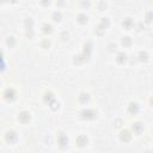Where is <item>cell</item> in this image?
<instances>
[{
  "instance_id": "6da1fadb",
  "label": "cell",
  "mask_w": 153,
  "mask_h": 153,
  "mask_svg": "<svg viewBox=\"0 0 153 153\" xmlns=\"http://www.w3.org/2000/svg\"><path fill=\"white\" fill-rule=\"evenodd\" d=\"M79 115L85 121H93L97 118V111L94 109H82Z\"/></svg>"
},
{
  "instance_id": "7a4b0ae2",
  "label": "cell",
  "mask_w": 153,
  "mask_h": 153,
  "mask_svg": "<svg viewBox=\"0 0 153 153\" xmlns=\"http://www.w3.org/2000/svg\"><path fill=\"white\" fill-rule=\"evenodd\" d=\"M2 96H4V99H5V100H7V102H13V100L17 98V91H16L14 88H12V87H7V88L4 91Z\"/></svg>"
},
{
  "instance_id": "3957f363",
  "label": "cell",
  "mask_w": 153,
  "mask_h": 153,
  "mask_svg": "<svg viewBox=\"0 0 153 153\" xmlns=\"http://www.w3.org/2000/svg\"><path fill=\"white\" fill-rule=\"evenodd\" d=\"M4 139L7 143H16L18 141V134H17L16 130H7L5 133Z\"/></svg>"
},
{
  "instance_id": "277c9868",
  "label": "cell",
  "mask_w": 153,
  "mask_h": 153,
  "mask_svg": "<svg viewBox=\"0 0 153 153\" xmlns=\"http://www.w3.org/2000/svg\"><path fill=\"white\" fill-rule=\"evenodd\" d=\"M56 140H57V145H59L60 148H66V147L68 146V136H67L63 131L57 133Z\"/></svg>"
},
{
  "instance_id": "5b68a950",
  "label": "cell",
  "mask_w": 153,
  "mask_h": 153,
  "mask_svg": "<svg viewBox=\"0 0 153 153\" xmlns=\"http://www.w3.org/2000/svg\"><path fill=\"white\" fill-rule=\"evenodd\" d=\"M30 120H31V114L29 112V111H20L19 114H18V121L20 122V123H23V124H26V123H29L30 122Z\"/></svg>"
},
{
  "instance_id": "8992f818",
  "label": "cell",
  "mask_w": 153,
  "mask_h": 153,
  "mask_svg": "<svg viewBox=\"0 0 153 153\" xmlns=\"http://www.w3.org/2000/svg\"><path fill=\"white\" fill-rule=\"evenodd\" d=\"M75 143H76L78 147H85V146H87V143H88V137H87L86 135L80 134V135L76 136Z\"/></svg>"
},
{
  "instance_id": "52a82bcc",
  "label": "cell",
  "mask_w": 153,
  "mask_h": 153,
  "mask_svg": "<svg viewBox=\"0 0 153 153\" xmlns=\"http://www.w3.org/2000/svg\"><path fill=\"white\" fill-rule=\"evenodd\" d=\"M87 61H88V59L82 53L78 54V55H74V57H73V63L76 65V66H80V65H82V63H85Z\"/></svg>"
},
{
  "instance_id": "ba28073f",
  "label": "cell",
  "mask_w": 153,
  "mask_h": 153,
  "mask_svg": "<svg viewBox=\"0 0 153 153\" xmlns=\"http://www.w3.org/2000/svg\"><path fill=\"white\" fill-rule=\"evenodd\" d=\"M92 50H93V44L90 42V41H87L85 44H84V49H82V54L90 60V57H91V53H92Z\"/></svg>"
},
{
  "instance_id": "9c48e42d",
  "label": "cell",
  "mask_w": 153,
  "mask_h": 153,
  "mask_svg": "<svg viewBox=\"0 0 153 153\" xmlns=\"http://www.w3.org/2000/svg\"><path fill=\"white\" fill-rule=\"evenodd\" d=\"M120 140L122 142H129L131 140V133L128 129H123L120 133Z\"/></svg>"
},
{
  "instance_id": "30bf717a",
  "label": "cell",
  "mask_w": 153,
  "mask_h": 153,
  "mask_svg": "<svg viewBox=\"0 0 153 153\" xmlns=\"http://www.w3.org/2000/svg\"><path fill=\"white\" fill-rule=\"evenodd\" d=\"M54 100H55V94H54L51 91H45L44 94H43V102L49 105V104H50L51 102H54Z\"/></svg>"
},
{
  "instance_id": "8fae6325",
  "label": "cell",
  "mask_w": 153,
  "mask_h": 153,
  "mask_svg": "<svg viewBox=\"0 0 153 153\" xmlns=\"http://www.w3.org/2000/svg\"><path fill=\"white\" fill-rule=\"evenodd\" d=\"M131 130L134 131V134L136 135H140L142 131H143V124L141 122H134L131 124Z\"/></svg>"
},
{
  "instance_id": "7c38bea8",
  "label": "cell",
  "mask_w": 153,
  "mask_h": 153,
  "mask_svg": "<svg viewBox=\"0 0 153 153\" xmlns=\"http://www.w3.org/2000/svg\"><path fill=\"white\" fill-rule=\"evenodd\" d=\"M139 110H140V108H139V104L137 103H135V102H130L129 103V105H128V112L130 115H136L139 112Z\"/></svg>"
},
{
  "instance_id": "4fadbf2b",
  "label": "cell",
  "mask_w": 153,
  "mask_h": 153,
  "mask_svg": "<svg viewBox=\"0 0 153 153\" xmlns=\"http://www.w3.org/2000/svg\"><path fill=\"white\" fill-rule=\"evenodd\" d=\"M127 60H128V56H127V54L124 51H120L117 54V56H116V62L120 63V65H124L127 62Z\"/></svg>"
},
{
  "instance_id": "5bb4252c",
  "label": "cell",
  "mask_w": 153,
  "mask_h": 153,
  "mask_svg": "<svg viewBox=\"0 0 153 153\" xmlns=\"http://www.w3.org/2000/svg\"><path fill=\"white\" fill-rule=\"evenodd\" d=\"M135 25V23H134V20L131 19V18H124V20L122 22V26L126 29V30H130L133 26Z\"/></svg>"
},
{
  "instance_id": "9a60e30c",
  "label": "cell",
  "mask_w": 153,
  "mask_h": 153,
  "mask_svg": "<svg viewBox=\"0 0 153 153\" xmlns=\"http://www.w3.org/2000/svg\"><path fill=\"white\" fill-rule=\"evenodd\" d=\"M41 30H42L43 33L50 35V33L53 32V26H51V24H49V23H42V24H41Z\"/></svg>"
},
{
  "instance_id": "2e32d148",
  "label": "cell",
  "mask_w": 153,
  "mask_h": 153,
  "mask_svg": "<svg viewBox=\"0 0 153 153\" xmlns=\"http://www.w3.org/2000/svg\"><path fill=\"white\" fill-rule=\"evenodd\" d=\"M78 99H79V102H80L81 104H86V103L90 102L91 96H90V93H87V92H81V93L79 94Z\"/></svg>"
},
{
  "instance_id": "e0dca14e",
  "label": "cell",
  "mask_w": 153,
  "mask_h": 153,
  "mask_svg": "<svg viewBox=\"0 0 153 153\" xmlns=\"http://www.w3.org/2000/svg\"><path fill=\"white\" fill-rule=\"evenodd\" d=\"M148 59H149V55H148V53H147L146 50H140V51H139V54H137V60H139L140 62H147Z\"/></svg>"
},
{
  "instance_id": "ac0fdd59",
  "label": "cell",
  "mask_w": 153,
  "mask_h": 153,
  "mask_svg": "<svg viewBox=\"0 0 153 153\" xmlns=\"http://www.w3.org/2000/svg\"><path fill=\"white\" fill-rule=\"evenodd\" d=\"M23 25H24V29H25L26 31L33 30V20H32L31 18H26V19H24Z\"/></svg>"
},
{
  "instance_id": "d6986e66",
  "label": "cell",
  "mask_w": 153,
  "mask_h": 153,
  "mask_svg": "<svg viewBox=\"0 0 153 153\" xmlns=\"http://www.w3.org/2000/svg\"><path fill=\"white\" fill-rule=\"evenodd\" d=\"M87 20H88V18H87V16L85 13H79L76 16V22L79 24H81V25H85L87 23Z\"/></svg>"
},
{
  "instance_id": "ffe728a7",
  "label": "cell",
  "mask_w": 153,
  "mask_h": 153,
  "mask_svg": "<svg viewBox=\"0 0 153 153\" xmlns=\"http://www.w3.org/2000/svg\"><path fill=\"white\" fill-rule=\"evenodd\" d=\"M121 44H122L124 48H129V47L133 44V41H131V38H130L129 36H124V37H122V39H121Z\"/></svg>"
},
{
  "instance_id": "44dd1931",
  "label": "cell",
  "mask_w": 153,
  "mask_h": 153,
  "mask_svg": "<svg viewBox=\"0 0 153 153\" xmlns=\"http://www.w3.org/2000/svg\"><path fill=\"white\" fill-rule=\"evenodd\" d=\"M6 44H7V47H10V48H14L16 44H17L16 37H14V36H8V37L6 38Z\"/></svg>"
},
{
  "instance_id": "7402d4cb",
  "label": "cell",
  "mask_w": 153,
  "mask_h": 153,
  "mask_svg": "<svg viewBox=\"0 0 153 153\" xmlns=\"http://www.w3.org/2000/svg\"><path fill=\"white\" fill-rule=\"evenodd\" d=\"M51 19H53L54 22H56V23L61 22V19H62V14H61V12H60V11H55V12H53V14H51Z\"/></svg>"
},
{
  "instance_id": "603a6c76",
  "label": "cell",
  "mask_w": 153,
  "mask_h": 153,
  "mask_svg": "<svg viewBox=\"0 0 153 153\" xmlns=\"http://www.w3.org/2000/svg\"><path fill=\"white\" fill-rule=\"evenodd\" d=\"M94 33H96L97 36H103V35L105 33V29H104L100 24H98V25L94 27Z\"/></svg>"
},
{
  "instance_id": "cb8c5ba5",
  "label": "cell",
  "mask_w": 153,
  "mask_h": 153,
  "mask_svg": "<svg viewBox=\"0 0 153 153\" xmlns=\"http://www.w3.org/2000/svg\"><path fill=\"white\" fill-rule=\"evenodd\" d=\"M145 23H147V24L153 23V11L146 12V14H145Z\"/></svg>"
},
{
  "instance_id": "d4e9b609",
  "label": "cell",
  "mask_w": 153,
  "mask_h": 153,
  "mask_svg": "<svg viewBox=\"0 0 153 153\" xmlns=\"http://www.w3.org/2000/svg\"><path fill=\"white\" fill-rule=\"evenodd\" d=\"M49 108H50L53 111H56V110H59V109H60V102H57V100L55 99L54 102H51V103L49 104Z\"/></svg>"
},
{
  "instance_id": "484cf974",
  "label": "cell",
  "mask_w": 153,
  "mask_h": 153,
  "mask_svg": "<svg viewBox=\"0 0 153 153\" xmlns=\"http://www.w3.org/2000/svg\"><path fill=\"white\" fill-rule=\"evenodd\" d=\"M99 24H100L104 29H108V27L110 26V20H109V18H105V17H104V18L100 19V23H99Z\"/></svg>"
},
{
  "instance_id": "4316f807",
  "label": "cell",
  "mask_w": 153,
  "mask_h": 153,
  "mask_svg": "<svg viewBox=\"0 0 153 153\" xmlns=\"http://www.w3.org/2000/svg\"><path fill=\"white\" fill-rule=\"evenodd\" d=\"M50 41L48 39V38H44V39H42V42H41V47L42 48H44V49H48L49 47H50Z\"/></svg>"
},
{
  "instance_id": "83f0119b",
  "label": "cell",
  "mask_w": 153,
  "mask_h": 153,
  "mask_svg": "<svg viewBox=\"0 0 153 153\" xmlns=\"http://www.w3.org/2000/svg\"><path fill=\"white\" fill-rule=\"evenodd\" d=\"M108 50H109L110 53H115V51L117 50V44L114 43V42L109 43V44H108Z\"/></svg>"
},
{
  "instance_id": "f1b7e54d",
  "label": "cell",
  "mask_w": 153,
  "mask_h": 153,
  "mask_svg": "<svg viewBox=\"0 0 153 153\" xmlns=\"http://www.w3.org/2000/svg\"><path fill=\"white\" fill-rule=\"evenodd\" d=\"M97 7H98L99 11H104V10L108 7V4H106L105 1H99V2L97 4Z\"/></svg>"
},
{
  "instance_id": "f546056e",
  "label": "cell",
  "mask_w": 153,
  "mask_h": 153,
  "mask_svg": "<svg viewBox=\"0 0 153 153\" xmlns=\"http://www.w3.org/2000/svg\"><path fill=\"white\" fill-rule=\"evenodd\" d=\"M114 126H115L116 128H121V127L123 126V120H122V118H116V120L114 121Z\"/></svg>"
},
{
  "instance_id": "4dcf8cb0",
  "label": "cell",
  "mask_w": 153,
  "mask_h": 153,
  "mask_svg": "<svg viewBox=\"0 0 153 153\" xmlns=\"http://www.w3.org/2000/svg\"><path fill=\"white\" fill-rule=\"evenodd\" d=\"M134 26H136V30H137V31H142V30L145 29V24H143L142 22H140V23H137V24H135Z\"/></svg>"
},
{
  "instance_id": "1f68e13d",
  "label": "cell",
  "mask_w": 153,
  "mask_h": 153,
  "mask_svg": "<svg viewBox=\"0 0 153 153\" xmlns=\"http://www.w3.org/2000/svg\"><path fill=\"white\" fill-rule=\"evenodd\" d=\"M60 37L62 38V41H67V39H68V37H69V33H68L67 31H62V32H61V35H60Z\"/></svg>"
},
{
  "instance_id": "d6a6232c",
  "label": "cell",
  "mask_w": 153,
  "mask_h": 153,
  "mask_svg": "<svg viewBox=\"0 0 153 153\" xmlns=\"http://www.w3.org/2000/svg\"><path fill=\"white\" fill-rule=\"evenodd\" d=\"M26 37L27 38H33V36H35V32H33V30H30V31H26Z\"/></svg>"
},
{
  "instance_id": "836d02e7",
  "label": "cell",
  "mask_w": 153,
  "mask_h": 153,
  "mask_svg": "<svg viewBox=\"0 0 153 153\" xmlns=\"http://www.w3.org/2000/svg\"><path fill=\"white\" fill-rule=\"evenodd\" d=\"M80 6L81 7H90L91 6V2L90 1H81L80 2Z\"/></svg>"
},
{
  "instance_id": "e575fe53",
  "label": "cell",
  "mask_w": 153,
  "mask_h": 153,
  "mask_svg": "<svg viewBox=\"0 0 153 153\" xmlns=\"http://www.w3.org/2000/svg\"><path fill=\"white\" fill-rule=\"evenodd\" d=\"M149 104H151V106H153V96H152L151 99H149Z\"/></svg>"
},
{
  "instance_id": "d590c367",
  "label": "cell",
  "mask_w": 153,
  "mask_h": 153,
  "mask_svg": "<svg viewBox=\"0 0 153 153\" xmlns=\"http://www.w3.org/2000/svg\"><path fill=\"white\" fill-rule=\"evenodd\" d=\"M65 2H56V6H63Z\"/></svg>"
},
{
  "instance_id": "8d00e7d4",
  "label": "cell",
  "mask_w": 153,
  "mask_h": 153,
  "mask_svg": "<svg viewBox=\"0 0 153 153\" xmlns=\"http://www.w3.org/2000/svg\"><path fill=\"white\" fill-rule=\"evenodd\" d=\"M41 5H50V1H48V2H41Z\"/></svg>"
},
{
  "instance_id": "74e56055",
  "label": "cell",
  "mask_w": 153,
  "mask_h": 153,
  "mask_svg": "<svg viewBox=\"0 0 153 153\" xmlns=\"http://www.w3.org/2000/svg\"><path fill=\"white\" fill-rule=\"evenodd\" d=\"M145 153H153V152H151V151H146Z\"/></svg>"
}]
</instances>
